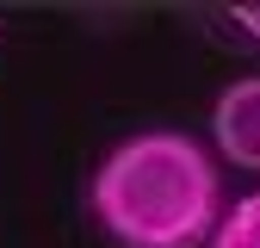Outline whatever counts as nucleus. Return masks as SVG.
<instances>
[{
	"instance_id": "nucleus-3",
	"label": "nucleus",
	"mask_w": 260,
	"mask_h": 248,
	"mask_svg": "<svg viewBox=\"0 0 260 248\" xmlns=\"http://www.w3.org/2000/svg\"><path fill=\"white\" fill-rule=\"evenodd\" d=\"M205 248H260V193H248V199H236L223 211Z\"/></svg>"
},
{
	"instance_id": "nucleus-4",
	"label": "nucleus",
	"mask_w": 260,
	"mask_h": 248,
	"mask_svg": "<svg viewBox=\"0 0 260 248\" xmlns=\"http://www.w3.org/2000/svg\"><path fill=\"white\" fill-rule=\"evenodd\" d=\"M230 19H236V25L248 31V38L260 44V7H230Z\"/></svg>"
},
{
	"instance_id": "nucleus-1",
	"label": "nucleus",
	"mask_w": 260,
	"mask_h": 248,
	"mask_svg": "<svg viewBox=\"0 0 260 248\" xmlns=\"http://www.w3.org/2000/svg\"><path fill=\"white\" fill-rule=\"evenodd\" d=\"M87 211L118 248H205L217 230V162L186 131L124 137L87 186Z\"/></svg>"
},
{
	"instance_id": "nucleus-2",
	"label": "nucleus",
	"mask_w": 260,
	"mask_h": 248,
	"mask_svg": "<svg viewBox=\"0 0 260 248\" xmlns=\"http://www.w3.org/2000/svg\"><path fill=\"white\" fill-rule=\"evenodd\" d=\"M211 137H217V155L242 174H260V75L248 81H230L211 106Z\"/></svg>"
}]
</instances>
